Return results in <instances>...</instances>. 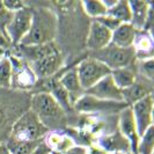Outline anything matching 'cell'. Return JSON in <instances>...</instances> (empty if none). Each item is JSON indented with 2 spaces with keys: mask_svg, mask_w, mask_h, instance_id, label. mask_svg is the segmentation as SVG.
I'll list each match as a JSON object with an SVG mask.
<instances>
[{
  "mask_svg": "<svg viewBox=\"0 0 154 154\" xmlns=\"http://www.w3.org/2000/svg\"><path fill=\"white\" fill-rule=\"evenodd\" d=\"M57 34V16L49 8L32 9V20L28 34L19 45L36 46L52 43Z\"/></svg>",
  "mask_w": 154,
  "mask_h": 154,
  "instance_id": "cell-1",
  "label": "cell"
},
{
  "mask_svg": "<svg viewBox=\"0 0 154 154\" xmlns=\"http://www.w3.org/2000/svg\"><path fill=\"white\" fill-rule=\"evenodd\" d=\"M30 110L38 117L46 129H58L65 124V111L48 92H41L31 97Z\"/></svg>",
  "mask_w": 154,
  "mask_h": 154,
  "instance_id": "cell-2",
  "label": "cell"
},
{
  "mask_svg": "<svg viewBox=\"0 0 154 154\" xmlns=\"http://www.w3.org/2000/svg\"><path fill=\"white\" fill-rule=\"evenodd\" d=\"M48 129L41 123L38 117L31 110H27L13 124L9 139L20 141H35L44 139Z\"/></svg>",
  "mask_w": 154,
  "mask_h": 154,
  "instance_id": "cell-3",
  "label": "cell"
},
{
  "mask_svg": "<svg viewBox=\"0 0 154 154\" xmlns=\"http://www.w3.org/2000/svg\"><path fill=\"white\" fill-rule=\"evenodd\" d=\"M134 48H118L112 44H109L107 48L96 52V59L106 64L111 71L118 69H124L132 66L136 58Z\"/></svg>",
  "mask_w": 154,
  "mask_h": 154,
  "instance_id": "cell-4",
  "label": "cell"
},
{
  "mask_svg": "<svg viewBox=\"0 0 154 154\" xmlns=\"http://www.w3.org/2000/svg\"><path fill=\"white\" fill-rule=\"evenodd\" d=\"M77 73L84 91H88L100 80L111 73V69L96 58L84 59L77 66Z\"/></svg>",
  "mask_w": 154,
  "mask_h": 154,
  "instance_id": "cell-5",
  "label": "cell"
},
{
  "mask_svg": "<svg viewBox=\"0 0 154 154\" xmlns=\"http://www.w3.org/2000/svg\"><path fill=\"white\" fill-rule=\"evenodd\" d=\"M32 20V8L23 7L22 9L14 12L11 22L6 26V32L11 43L19 45L23 37L28 34Z\"/></svg>",
  "mask_w": 154,
  "mask_h": 154,
  "instance_id": "cell-6",
  "label": "cell"
},
{
  "mask_svg": "<svg viewBox=\"0 0 154 154\" xmlns=\"http://www.w3.org/2000/svg\"><path fill=\"white\" fill-rule=\"evenodd\" d=\"M63 64V57L57 48L45 56L41 57L36 62L30 63V69L37 78H49L58 72Z\"/></svg>",
  "mask_w": 154,
  "mask_h": 154,
  "instance_id": "cell-7",
  "label": "cell"
},
{
  "mask_svg": "<svg viewBox=\"0 0 154 154\" xmlns=\"http://www.w3.org/2000/svg\"><path fill=\"white\" fill-rule=\"evenodd\" d=\"M87 95H91L95 99L108 102H123V94L122 91L115 85L111 75L109 74L106 78L100 80L96 85L86 91Z\"/></svg>",
  "mask_w": 154,
  "mask_h": 154,
  "instance_id": "cell-8",
  "label": "cell"
},
{
  "mask_svg": "<svg viewBox=\"0 0 154 154\" xmlns=\"http://www.w3.org/2000/svg\"><path fill=\"white\" fill-rule=\"evenodd\" d=\"M154 107V99L152 95H148L143 100L132 104L131 110L133 114V118L137 125L139 137L144 134L149 126H152V111Z\"/></svg>",
  "mask_w": 154,
  "mask_h": 154,
  "instance_id": "cell-9",
  "label": "cell"
},
{
  "mask_svg": "<svg viewBox=\"0 0 154 154\" xmlns=\"http://www.w3.org/2000/svg\"><path fill=\"white\" fill-rule=\"evenodd\" d=\"M73 107L78 111L81 112H93V111H109V110H123L128 106L124 102H108V101H102L99 99H95L91 95L84 94L80 99H78Z\"/></svg>",
  "mask_w": 154,
  "mask_h": 154,
  "instance_id": "cell-10",
  "label": "cell"
},
{
  "mask_svg": "<svg viewBox=\"0 0 154 154\" xmlns=\"http://www.w3.org/2000/svg\"><path fill=\"white\" fill-rule=\"evenodd\" d=\"M119 130L124 138L126 139L130 144L131 153H138V145H139V133L137 130V125L133 118V114L130 107H126L121 111L119 115Z\"/></svg>",
  "mask_w": 154,
  "mask_h": 154,
  "instance_id": "cell-11",
  "label": "cell"
},
{
  "mask_svg": "<svg viewBox=\"0 0 154 154\" xmlns=\"http://www.w3.org/2000/svg\"><path fill=\"white\" fill-rule=\"evenodd\" d=\"M111 35L112 32L108 28H106L99 21L93 20L87 36V48L96 52L100 51L111 43Z\"/></svg>",
  "mask_w": 154,
  "mask_h": 154,
  "instance_id": "cell-12",
  "label": "cell"
},
{
  "mask_svg": "<svg viewBox=\"0 0 154 154\" xmlns=\"http://www.w3.org/2000/svg\"><path fill=\"white\" fill-rule=\"evenodd\" d=\"M153 89L154 86H152V82H149L145 78H143V80L137 79L133 85L122 91L123 102L128 107H131L136 102L143 100L144 97H146L148 95H152Z\"/></svg>",
  "mask_w": 154,
  "mask_h": 154,
  "instance_id": "cell-13",
  "label": "cell"
},
{
  "mask_svg": "<svg viewBox=\"0 0 154 154\" xmlns=\"http://www.w3.org/2000/svg\"><path fill=\"white\" fill-rule=\"evenodd\" d=\"M137 34H138V30L131 23H122L118 28H116L112 31L110 44L118 48H132L134 46Z\"/></svg>",
  "mask_w": 154,
  "mask_h": 154,
  "instance_id": "cell-14",
  "label": "cell"
},
{
  "mask_svg": "<svg viewBox=\"0 0 154 154\" xmlns=\"http://www.w3.org/2000/svg\"><path fill=\"white\" fill-rule=\"evenodd\" d=\"M58 81L64 87V89L69 93V99L72 101V104H74V102L78 99H80L85 93V91L81 87L79 77H78L77 67L71 69L67 72H65L62 77L58 79Z\"/></svg>",
  "mask_w": 154,
  "mask_h": 154,
  "instance_id": "cell-15",
  "label": "cell"
},
{
  "mask_svg": "<svg viewBox=\"0 0 154 154\" xmlns=\"http://www.w3.org/2000/svg\"><path fill=\"white\" fill-rule=\"evenodd\" d=\"M129 4L131 8V24L137 30L144 29L147 19L148 2L140 1V0H133V1H129Z\"/></svg>",
  "mask_w": 154,
  "mask_h": 154,
  "instance_id": "cell-16",
  "label": "cell"
},
{
  "mask_svg": "<svg viewBox=\"0 0 154 154\" xmlns=\"http://www.w3.org/2000/svg\"><path fill=\"white\" fill-rule=\"evenodd\" d=\"M133 66V65H132ZM132 66L129 67H124V69H118L111 71L110 75L112 78L115 85L124 91L126 88H129L131 85L134 84V81L137 80V74H136V69Z\"/></svg>",
  "mask_w": 154,
  "mask_h": 154,
  "instance_id": "cell-17",
  "label": "cell"
},
{
  "mask_svg": "<svg viewBox=\"0 0 154 154\" xmlns=\"http://www.w3.org/2000/svg\"><path fill=\"white\" fill-rule=\"evenodd\" d=\"M44 141V139L35 141H20L8 138L7 144L5 145L9 154H32L35 149Z\"/></svg>",
  "mask_w": 154,
  "mask_h": 154,
  "instance_id": "cell-18",
  "label": "cell"
},
{
  "mask_svg": "<svg viewBox=\"0 0 154 154\" xmlns=\"http://www.w3.org/2000/svg\"><path fill=\"white\" fill-rule=\"evenodd\" d=\"M107 14L121 23H131V8L129 1H116L115 5L108 9Z\"/></svg>",
  "mask_w": 154,
  "mask_h": 154,
  "instance_id": "cell-19",
  "label": "cell"
},
{
  "mask_svg": "<svg viewBox=\"0 0 154 154\" xmlns=\"http://www.w3.org/2000/svg\"><path fill=\"white\" fill-rule=\"evenodd\" d=\"M49 93L54 96V99L57 101V103L62 107L64 111H69V109L72 108L73 104H72V101L69 99V93L64 89V87L59 84L58 80H54L51 82Z\"/></svg>",
  "mask_w": 154,
  "mask_h": 154,
  "instance_id": "cell-20",
  "label": "cell"
},
{
  "mask_svg": "<svg viewBox=\"0 0 154 154\" xmlns=\"http://www.w3.org/2000/svg\"><path fill=\"white\" fill-rule=\"evenodd\" d=\"M46 146L50 148L51 152H65L69 149L71 147L74 146L73 140L69 137H64V136H59V134H51L49 136V138L46 140Z\"/></svg>",
  "mask_w": 154,
  "mask_h": 154,
  "instance_id": "cell-21",
  "label": "cell"
},
{
  "mask_svg": "<svg viewBox=\"0 0 154 154\" xmlns=\"http://www.w3.org/2000/svg\"><path fill=\"white\" fill-rule=\"evenodd\" d=\"M81 5H82V8L86 12V14L93 17V20L106 15L108 12V8L104 5V2L99 1V0H86V1L81 2Z\"/></svg>",
  "mask_w": 154,
  "mask_h": 154,
  "instance_id": "cell-22",
  "label": "cell"
},
{
  "mask_svg": "<svg viewBox=\"0 0 154 154\" xmlns=\"http://www.w3.org/2000/svg\"><path fill=\"white\" fill-rule=\"evenodd\" d=\"M154 151V126H149L143 136H140L137 154H152Z\"/></svg>",
  "mask_w": 154,
  "mask_h": 154,
  "instance_id": "cell-23",
  "label": "cell"
},
{
  "mask_svg": "<svg viewBox=\"0 0 154 154\" xmlns=\"http://www.w3.org/2000/svg\"><path fill=\"white\" fill-rule=\"evenodd\" d=\"M12 86V63L7 56L0 59V87L9 88Z\"/></svg>",
  "mask_w": 154,
  "mask_h": 154,
  "instance_id": "cell-24",
  "label": "cell"
},
{
  "mask_svg": "<svg viewBox=\"0 0 154 154\" xmlns=\"http://www.w3.org/2000/svg\"><path fill=\"white\" fill-rule=\"evenodd\" d=\"M101 145L107 148V149H124L126 152V149H130V144L123 136H117L115 139V136L112 137H107L101 141Z\"/></svg>",
  "mask_w": 154,
  "mask_h": 154,
  "instance_id": "cell-25",
  "label": "cell"
},
{
  "mask_svg": "<svg viewBox=\"0 0 154 154\" xmlns=\"http://www.w3.org/2000/svg\"><path fill=\"white\" fill-rule=\"evenodd\" d=\"M138 71L143 75V78L154 84V56L140 60L138 65Z\"/></svg>",
  "mask_w": 154,
  "mask_h": 154,
  "instance_id": "cell-26",
  "label": "cell"
},
{
  "mask_svg": "<svg viewBox=\"0 0 154 154\" xmlns=\"http://www.w3.org/2000/svg\"><path fill=\"white\" fill-rule=\"evenodd\" d=\"M134 44H136V46H133V48H134L136 52H137V50L148 51V50H151L153 48V41L151 38V36L144 35V36H140L139 38H136Z\"/></svg>",
  "mask_w": 154,
  "mask_h": 154,
  "instance_id": "cell-27",
  "label": "cell"
},
{
  "mask_svg": "<svg viewBox=\"0 0 154 154\" xmlns=\"http://www.w3.org/2000/svg\"><path fill=\"white\" fill-rule=\"evenodd\" d=\"M95 20H96V21H99L101 24H103L106 28H108V29L111 31V32L115 30L116 28H118V27L122 24V23L119 22V21H117L116 19H114L112 16L108 15V14L101 16V17H99V19H95Z\"/></svg>",
  "mask_w": 154,
  "mask_h": 154,
  "instance_id": "cell-28",
  "label": "cell"
},
{
  "mask_svg": "<svg viewBox=\"0 0 154 154\" xmlns=\"http://www.w3.org/2000/svg\"><path fill=\"white\" fill-rule=\"evenodd\" d=\"M12 17H13V13L5 7L4 1H0V26L6 28V26L11 22Z\"/></svg>",
  "mask_w": 154,
  "mask_h": 154,
  "instance_id": "cell-29",
  "label": "cell"
},
{
  "mask_svg": "<svg viewBox=\"0 0 154 154\" xmlns=\"http://www.w3.org/2000/svg\"><path fill=\"white\" fill-rule=\"evenodd\" d=\"M148 8H147V19L144 29H152L154 30V1H147Z\"/></svg>",
  "mask_w": 154,
  "mask_h": 154,
  "instance_id": "cell-30",
  "label": "cell"
},
{
  "mask_svg": "<svg viewBox=\"0 0 154 154\" xmlns=\"http://www.w3.org/2000/svg\"><path fill=\"white\" fill-rule=\"evenodd\" d=\"M4 5L12 13L17 12V11L22 9L23 7H26V4L23 1H21V0H5L4 1Z\"/></svg>",
  "mask_w": 154,
  "mask_h": 154,
  "instance_id": "cell-31",
  "label": "cell"
},
{
  "mask_svg": "<svg viewBox=\"0 0 154 154\" xmlns=\"http://www.w3.org/2000/svg\"><path fill=\"white\" fill-rule=\"evenodd\" d=\"M51 154H87L85 147L81 146H73L71 147L69 149L65 151V152H60V153H57V152H50Z\"/></svg>",
  "mask_w": 154,
  "mask_h": 154,
  "instance_id": "cell-32",
  "label": "cell"
},
{
  "mask_svg": "<svg viewBox=\"0 0 154 154\" xmlns=\"http://www.w3.org/2000/svg\"><path fill=\"white\" fill-rule=\"evenodd\" d=\"M9 43H11V41H9L7 35H4L2 32H0V49L1 48H7Z\"/></svg>",
  "mask_w": 154,
  "mask_h": 154,
  "instance_id": "cell-33",
  "label": "cell"
},
{
  "mask_svg": "<svg viewBox=\"0 0 154 154\" xmlns=\"http://www.w3.org/2000/svg\"><path fill=\"white\" fill-rule=\"evenodd\" d=\"M4 121H5V112H4V110L0 108V126H1V124L4 123Z\"/></svg>",
  "mask_w": 154,
  "mask_h": 154,
  "instance_id": "cell-34",
  "label": "cell"
},
{
  "mask_svg": "<svg viewBox=\"0 0 154 154\" xmlns=\"http://www.w3.org/2000/svg\"><path fill=\"white\" fill-rule=\"evenodd\" d=\"M0 154H9L7 151V148H6V146L5 145H0Z\"/></svg>",
  "mask_w": 154,
  "mask_h": 154,
  "instance_id": "cell-35",
  "label": "cell"
},
{
  "mask_svg": "<svg viewBox=\"0 0 154 154\" xmlns=\"http://www.w3.org/2000/svg\"><path fill=\"white\" fill-rule=\"evenodd\" d=\"M152 125L154 126V107H153V111H152Z\"/></svg>",
  "mask_w": 154,
  "mask_h": 154,
  "instance_id": "cell-36",
  "label": "cell"
},
{
  "mask_svg": "<svg viewBox=\"0 0 154 154\" xmlns=\"http://www.w3.org/2000/svg\"><path fill=\"white\" fill-rule=\"evenodd\" d=\"M128 154H133V153H131V152H130V153H128Z\"/></svg>",
  "mask_w": 154,
  "mask_h": 154,
  "instance_id": "cell-37",
  "label": "cell"
},
{
  "mask_svg": "<svg viewBox=\"0 0 154 154\" xmlns=\"http://www.w3.org/2000/svg\"><path fill=\"white\" fill-rule=\"evenodd\" d=\"M48 154H51V153H50V152H49V153H48Z\"/></svg>",
  "mask_w": 154,
  "mask_h": 154,
  "instance_id": "cell-38",
  "label": "cell"
},
{
  "mask_svg": "<svg viewBox=\"0 0 154 154\" xmlns=\"http://www.w3.org/2000/svg\"><path fill=\"white\" fill-rule=\"evenodd\" d=\"M152 154H154V151H153V153H152Z\"/></svg>",
  "mask_w": 154,
  "mask_h": 154,
  "instance_id": "cell-39",
  "label": "cell"
}]
</instances>
